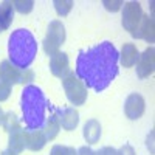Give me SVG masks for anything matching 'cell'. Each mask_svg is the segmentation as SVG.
Here are the masks:
<instances>
[{"instance_id": "obj_1", "label": "cell", "mask_w": 155, "mask_h": 155, "mask_svg": "<svg viewBox=\"0 0 155 155\" xmlns=\"http://www.w3.org/2000/svg\"><path fill=\"white\" fill-rule=\"evenodd\" d=\"M120 51L116 47L104 41L92 48L81 50L76 59L74 74L87 88L95 92L106 90L120 73Z\"/></svg>"}, {"instance_id": "obj_2", "label": "cell", "mask_w": 155, "mask_h": 155, "mask_svg": "<svg viewBox=\"0 0 155 155\" xmlns=\"http://www.w3.org/2000/svg\"><path fill=\"white\" fill-rule=\"evenodd\" d=\"M22 121L28 130H44L47 123V112L51 109V102L47 99L44 90L34 84L25 85L20 95Z\"/></svg>"}, {"instance_id": "obj_3", "label": "cell", "mask_w": 155, "mask_h": 155, "mask_svg": "<svg viewBox=\"0 0 155 155\" xmlns=\"http://www.w3.org/2000/svg\"><path fill=\"white\" fill-rule=\"evenodd\" d=\"M37 41L27 28L14 30L8 37V61L19 70H28L37 56Z\"/></svg>"}, {"instance_id": "obj_4", "label": "cell", "mask_w": 155, "mask_h": 155, "mask_svg": "<svg viewBox=\"0 0 155 155\" xmlns=\"http://www.w3.org/2000/svg\"><path fill=\"white\" fill-rule=\"evenodd\" d=\"M65 37H67V33H65L64 23L61 20H51L47 27V34L42 42L44 51L48 56H53L54 53L59 51L61 45H64Z\"/></svg>"}, {"instance_id": "obj_5", "label": "cell", "mask_w": 155, "mask_h": 155, "mask_svg": "<svg viewBox=\"0 0 155 155\" xmlns=\"http://www.w3.org/2000/svg\"><path fill=\"white\" fill-rule=\"evenodd\" d=\"M62 87L65 92L67 99L73 106H82L87 101V87L74 73L67 74L62 79Z\"/></svg>"}, {"instance_id": "obj_6", "label": "cell", "mask_w": 155, "mask_h": 155, "mask_svg": "<svg viewBox=\"0 0 155 155\" xmlns=\"http://www.w3.org/2000/svg\"><path fill=\"white\" fill-rule=\"evenodd\" d=\"M0 79L8 82L9 85L14 84H28L34 79V73L28 70H19L6 59L0 62Z\"/></svg>"}, {"instance_id": "obj_7", "label": "cell", "mask_w": 155, "mask_h": 155, "mask_svg": "<svg viewBox=\"0 0 155 155\" xmlns=\"http://www.w3.org/2000/svg\"><path fill=\"white\" fill-rule=\"evenodd\" d=\"M143 9L138 2H126L123 3V16H121V23L126 31L134 34L138 28V25L143 19Z\"/></svg>"}, {"instance_id": "obj_8", "label": "cell", "mask_w": 155, "mask_h": 155, "mask_svg": "<svg viewBox=\"0 0 155 155\" xmlns=\"http://www.w3.org/2000/svg\"><path fill=\"white\" fill-rule=\"evenodd\" d=\"M135 65H137V74L140 79H146V78H149L153 73V68H155V50H153V47L146 48L138 56V61Z\"/></svg>"}, {"instance_id": "obj_9", "label": "cell", "mask_w": 155, "mask_h": 155, "mask_svg": "<svg viewBox=\"0 0 155 155\" xmlns=\"http://www.w3.org/2000/svg\"><path fill=\"white\" fill-rule=\"evenodd\" d=\"M146 109L144 98L138 93H130L124 101V115L129 120H138L143 116Z\"/></svg>"}, {"instance_id": "obj_10", "label": "cell", "mask_w": 155, "mask_h": 155, "mask_svg": "<svg viewBox=\"0 0 155 155\" xmlns=\"http://www.w3.org/2000/svg\"><path fill=\"white\" fill-rule=\"evenodd\" d=\"M50 71L53 76L64 79L67 74H70V59L67 53L64 51H58L53 56H50Z\"/></svg>"}, {"instance_id": "obj_11", "label": "cell", "mask_w": 155, "mask_h": 155, "mask_svg": "<svg viewBox=\"0 0 155 155\" xmlns=\"http://www.w3.org/2000/svg\"><path fill=\"white\" fill-rule=\"evenodd\" d=\"M54 112L58 115L59 124L64 130H74L79 124V112H78L74 107H65V109H56Z\"/></svg>"}, {"instance_id": "obj_12", "label": "cell", "mask_w": 155, "mask_h": 155, "mask_svg": "<svg viewBox=\"0 0 155 155\" xmlns=\"http://www.w3.org/2000/svg\"><path fill=\"white\" fill-rule=\"evenodd\" d=\"M132 36L135 39H143V41L152 44L153 39H155V22H153V17L152 16L150 17L149 16H143L137 31Z\"/></svg>"}, {"instance_id": "obj_13", "label": "cell", "mask_w": 155, "mask_h": 155, "mask_svg": "<svg viewBox=\"0 0 155 155\" xmlns=\"http://www.w3.org/2000/svg\"><path fill=\"white\" fill-rule=\"evenodd\" d=\"M9 135L8 140V149L14 153H22L25 150V129L22 126H17L14 129H9L6 130Z\"/></svg>"}, {"instance_id": "obj_14", "label": "cell", "mask_w": 155, "mask_h": 155, "mask_svg": "<svg viewBox=\"0 0 155 155\" xmlns=\"http://www.w3.org/2000/svg\"><path fill=\"white\" fill-rule=\"evenodd\" d=\"M47 144V137L44 130H25V149L37 152Z\"/></svg>"}, {"instance_id": "obj_15", "label": "cell", "mask_w": 155, "mask_h": 155, "mask_svg": "<svg viewBox=\"0 0 155 155\" xmlns=\"http://www.w3.org/2000/svg\"><path fill=\"white\" fill-rule=\"evenodd\" d=\"M138 48L135 44H124L121 48V53H120V62L124 68H130L134 67L137 61H138Z\"/></svg>"}, {"instance_id": "obj_16", "label": "cell", "mask_w": 155, "mask_h": 155, "mask_svg": "<svg viewBox=\"0 0 155 155\" xmlns=\"http://www.w3.org/2000/svg\"><path fill=\"white\" fill-rule=\"evenodd\" d=\"M101 134H102V129H101V124L98 120H88L84 127H82V135H84V140L87 141L88 144H95L99 141L101 138Z\"/></svg>"}, {"instance_id": "obj_17", "label": "cell", "mask_w": 155, "mask_h": 155, "mask_svg": "<svg viewBox=\"0 0 155 155\" xmlns=\"http://www.w3.org/2000/svg\"><path fill=\"white\" fill-rule=\"evenodd\" d=\"M61 130V124H59V120H58V115L54 112V107L51 106L50 109V115L47 116V123H45V127H44V134L47 137V141H51L58 137Z\"/></svg>"}, {"instance_id": "obj_18", "label": "cell", "mask_w": 155, "mask_h": 155, "mask_svg": "<svg viewBox=\"0 0 155 155\" xmlns=\"http://www.w3.org/2000/svg\"><path fill=\"white\" fill-rule=\"evenodd\" d=\"M12 20H14V8L11 2H2L0 3V33L6 31Z\"/></svg>"}, {"instance_id": "obj_19", "label": "cell", "mask_w": 155, "mask_h": 155, "mask_svg": "<svg viewBox=\"0 0 155 155\" xmlns=\"http://www.w3.org/2000/svg\"><path fill=\"white\" fill-rule=\"evenodd\" d=\"M53 5H54V9H56L58 14L61 17H65V16H68V12L71 11L74 3L71 2V0H54Z\"/></svg>"}, {"instance_id": "obj_20", "label": "cell", "mask_w": 155, "mask_h": 155, "mask_svg": "<svg viewBox=\"0 0 155 155\" xmlns=\"http://www.w3.org/2000/svg\"><path fill=\"white\" fill-rule=\"evenodd\" d=\"M11 5L14 8V11L17 9L20 14H28V12H31L33 8H34L33 0H12Z\"/></svg>"}, {"instance_id": "obj_21", "label": "cell", "mask_w": 155, "mask_h": 155, "mask_svg": "<svg viewBox=\"0 0 155 155\" xmlns=\"http://www.w3.org/2000/svg\"><path fill=\"white\" fill-rule=\"evenodd\" d=\"M50 155H78V149L71 147V146H62V144H56L51 147Z\"/></svg>"}, {"instance_id": "obj_22", "label": "cell", "mask_w": 155, "mask_h": 155, "mask_svg": "<svg viewBox=\"0 0 155 155\" xmlns=\"http://www.w3.org/2000/svg\"><path fill=\"white\" fill-rule=\"evenodd\" d=\"M11 88H12V85H9L8 82H5V81L0 79V102H3V101H6V99L9 98Z\"/></svg>"}, {"instance_id": "obj_23", "label": "cell", "mask_w": 155, "mask_h": 155, "mask_svg": "<svg viewBox=\"0 0 155 155\" xmlns=\"http://www.w3.org/2000/svg\"><path fill=\"white\" fill-rule=\"evenodd\" d=\"M96 155H118V150L115 147H110V146H104L96 152Z\"/></svg>"}, {"instance_id": "obj_24", "label": "cell", "mask_w": 155, "mask_h": 155, "mask_svg": "<svg viewBox=\"0 0 155 155\" xmlns=\"http://www.w3.org/2000/svg\"><path fill=\"white\" fill-rule=\"evenodd\" d=\"M118 155H135V149L130 144H124L118 149Z\"/></svg>"}, {"instance_id": "obj_25", "label": "cell", "mask_w": 155, "mask_h": 155, "mask_svg": "<svg viewBox=\"0 0 155 155\" xmlns=\"http://www.w3.org/2000/svg\"><path fill=\"white\" fill-rule=\"evenodd\" d=\"M78 155H96V152L90 146H81L78 149Z\"/></svg>"}, {"instance_id": "obj_26", "label": "cell", "mask_w": 155, "mask_h": 155, "mask_svg": "<svg viewBox=\"0 0 155 155\" xmlns=\"http://www.w3.org/2000/svg\"><path fill=\"white\" fill-rule=\"evenodd\" d=\"M120 5H123V2H104V6L109 11H118Z\"/></svg>"}, {"instance_id": "obj_27", "label": "cell", "mask_w": 155, "mask_h": 155, "mask_svg": "<svg viewBox=\"0 0 155 155\" xmlns=\"http://www.w3.org/2000/svg\"><path fill=\"white\" fill-rule=\"evenodd\" d=\"M0 155H17V153H14V152H11L8 147L5 149V150H2V152H0Z\"/></svg>"}, {"instance_id": "obj_28", "label": "cell", "mask_w": 155, "mask_h": 155, "mask_svg": "<svg viewBox=\"0 0 155 155\" xmlns=\"http://www.w3.org/2000/svg\"><path fill=\"white\" fill-rule=\"evenodd\" d=\"M3 120H5V112L2 110V107H0V126L3 124Z\"/></svg>"}]
</instances>
